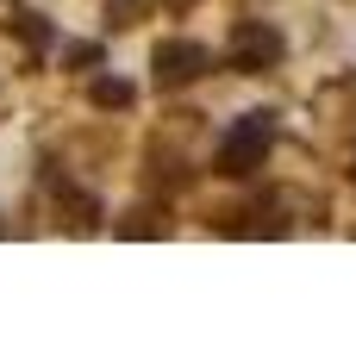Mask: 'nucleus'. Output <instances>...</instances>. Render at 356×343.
I'll list each match as a JSON object with an SVG mask.
<instances>
[{
	"instance_id": "nucleus-1",
	"label": "nucleus",
	"mask_w": 356,
	"mask_h": 343,
	"mask_svg": "<svg viewBox=\"0 0 356 343\" xmlns=\"http://www.w3.org/2000/svg\"><path fill=\"white\" fill-rule=\"evenodd\" d=\"M269 150H275V112H244V119L219 137V175L244 181V175H257V169L269 162Z\"/></svg>"
},
{
	"instance_id": "nucleus-2",
	"label": "nucleus",
	"mask_w": 356,
	"mask_h": 343,
	"mask_svg": "<svg viewBox=\"0 0 356 343\" xmlns=\"http://www.w3.org/2000/svg\"><path fill=\"white\" fill-rule=\"evenodd\" d=\"M288 56V37L269 25V19H238V31H232V69L238 75H263V69H275Z\"/></svg>"
},
{
	"instance_id": "nucleus-3",
	"label": "nucleus",
	"mask_w": 356,
	"mask_h": 343,
	"mask_svg": "<svg viewBox=\"0 0 356 343\" xmlns=\"http://www.w3.org/2000/svg\"><path fill=\"white\" fill-rule=\"evenodd\" d=\"M150 69H156V87L175 94V87H194V81L213 69V56H207V44H194V37H163L156 56H150Z\"/></svg>"
},
{
	"instance_id": "nucleus-4",
	"label": "nucleus",
	"mask_w": 356,
	"mask_h": 343,
	"mask_svg": "<svg viewBox=\"0 0 356 343\" xmlns=\"http://www.w3.org/2000/svg\"><path fill=\"white\" fill-rule=\"evenodd\" d=\"M6 31H13V37L25 44V50H50V37H56V31L44 25V12H25V6H19V12L6 19Z\"/></svg>"
},
{
	"instance_id": "nucleus-5",
	"label": "nucleus",
	"mask_w": 356,
	"mask_h": 343,
	"mask_svg": "<svg viewBox=\"0 0 356 343\" xmlns=\"http://www.w3.org/2000/svg\"><path fill=\"white\" fill-rule=\"evenodd\" d=\"M88 100H94L100 112H125V106L138 100V87H131V81H119V75H100V81L88 87Z\"/></svg>"
},
{
	"instance_id": "nucleus-6",
	"label": "nucleus",
	"mask_w": 356,
	"mask_h": 343,
	"mask_svg": "<svg viewBox=\"0 0 356 343\" xmlns=\"http://www.w3.org/2000/svg\"><path fill=\"white\" fill-rule=\"evenodd\" d=\"M163 231H169V212L156 219L150 206H138V212H131V219L119 225V237H163Z\"/></svg>"
},
{
	"instance_id": "nucleus-7",
	"label": "nucleus",
	"mask_w": 356,
	"mask_h": 343,
	"mask_svg": "<svg viewBox=\"0 0 356 343\" xmlns=\"http://www.w3.org/2000/svg\"><path fill=\"white\" fill-rule=\"evenodd\" d=\"M69 62H81V69H94V62H100V50H94V44H69Z\"/></svg>"
}]
</instances>
